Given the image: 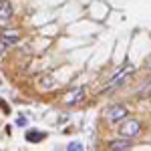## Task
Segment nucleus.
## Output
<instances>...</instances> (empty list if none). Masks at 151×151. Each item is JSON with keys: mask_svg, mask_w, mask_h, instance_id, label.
<instances>
[{"mask_svg": "<svg viewBox=\"0 0 151 151\" xmlns=\"http://www.w3.org/2000/svg\"><path fill=\"white\" fill-rule=\"evenodd\" d=\"M149 69H151V67H149Z\"/></svg>", "mask_w": 151, "mask_h": 151, "instance_id": "obj_10", "label": "nucleus"}, {"mask_svg": "<svg viewBox=\"0 0 151 151\" xmlns=\"http://www.w3.org/2000/svg\"><path fill=\"white\" fill-rule=\"evenodd\" d=\"M141 131V125L139 121H135V119H129V121H125L121 127H119V135L121 137H125V139H133V137H137Z\"/></svg>", "mask_w": 151, "mask_h": 151, "instance_id": "obj_1", "label": "nucleus"}, {"mask_svg": "<svg viewBox=\"0 0 151 151\" xmlns=\"http://www.w3.org/2000/svg\"><path fill=\"white\" fill-rule=\"evenodd\" d=\"M18 38H20L18 30H4L0 35V42L2 45H14V42H18Z\"/></svg>", "mask_w": 151, "mask_h": 151, "instance_id": "obj_4", "label": "nucleus"}, {"mask_svg": "<svg viewBox=\"0 0 151 151\" xmlns=\"http://www.w3.org/2000/svg\"><path fill=\"white\" fill-rule=\"evenodd\" d=\"M109 149H111V151H127V149H131V143L125 141V139L111 141V143H109Z\"/></svg>", "mask_w": 151, "mask_h": 151, "instance_id": "obj_6", "label": "nucleus"}, {"mask_svg": "<svg viewBox=\"0 0 151 151\" xmlns=\"http://www.w3.org/2000/svg\"><path fill=\"white\" fill-rule=\"evenodd\" d=\"M83 97H85V89H83V87H79V89L70 91V93L65 97V105H75V103H79V101H83Z\"/></svg>", "mask_w": 151, "mask_h": 151, "instance_id": "obj_5", "label": "nucleus"}, {"mask_svg": "<svg viewBox=\"0 0 151 151\" xmlns=\"http://www.w3.org/2000/svg\"><path fill=\"white\" fill-rule=\"evenodd\" d=\"M69 151H83L85 147H83L81 143H69V147H67Z\"/></svg>", "mask_w": 151, "mask_h": 151, "instance_id": "obj_9", "label": "nucleus"}, {"mask_svg": "<svg viewBox=\"0 0 151 151\" xmlns=\"http://www.w3.org/2000/svg\"><path fill=\"white\" fill-rule=\"evenodd\" d=\"M12 22V4L10 0H0V28H8Z\"/></svg>", "mask_w": 151, "mask_h": 151, "instance_id": "obj_2", "label": "nucleus"}, {"mask_svg": "<svg viewBox=\"0 0 151 151\" xmlns=\"http://www.w3.org/2000/svg\"><path fill=\"white\" fill-rule=\"evenodd\" d=\"M26 141H30V143H38V141H42L45 137H47V133H42V131H36V129H32V131H26Z\"/></svg>", "mask_w": 151, "mask_h": 151, "instance_id": "obj_7", "label": "nucleus"}, {"mask_svg": "<svg viewBox=\"0 0 151 151\" xmlns=\"http://www.w3.org/2000/svg\"><path fill=\"white\" fill-rule=\"evenodd\" d=\"M127 115V109L123 107V105H115V107H111V109H107V121H111V123H117V121H123Z\"/></svg>", "mask_w": 151, "mask_h": 151, "instance_id": "obj_3", "label": "nucleus"}, {"mask_svg": "<svg viewBox=\"0 0 151 151\" xmlns=\"http://www.w3.org/2000/svg\"><path fill=\"white\" fill-rule=\"evenodd\" d=\"M131 70H133V67H127V69H125V70H121V73L117 75L115 79L111 81V87H115V85H119V83H121V81H125V77H127V75H129V73H131Z\"/></svg>", "mask_w": 151, "mask_h": 151, "instance_id": "obj_8", "label": "nucleus"}]
</instances>
